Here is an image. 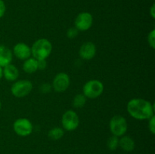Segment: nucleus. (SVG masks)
<instances>
[{
	"mask_svg": "<svg viewBox=\"0 0 155 154\" xmlns=\"http://www.w3.org/2000/svg\"><path fill=\"white\" fill-rule=\"evenodd\" d=\"M127 112L137 120H146L154 116V106L142 98H133L127 104Z\"/></svg>",
	"mask_w": 155,
	"mask_h": 154,
	"instance_id": "1",
	"label": "nucleus"
},
{
	"mask_svg": "<svg viewBox=\"0 0 155 154\" xmlns=\"http://www.w3.org/2000/svg\"><path fill=\"white\" fill-rule=\"evenodd\" d=\"M86 103V98L83 94H78L73 100V106L75 108H82Z\"/></svg>",
	"mask_w": 155,
	"mask_h": 154,
	"instance_id": "17",
	"label": "nucleus"
},
{
	"mask_svg": "<svg viewBox=\"0 0 155 154\" xmlns=\"http://www.w3.org/2000/svg\"><path fill=\"white\" fill-rule=\"evenodd\" d=\"M93 24V17L89 12L83 11L79 14L75 18L74 27L79 31H86L92 27Z\"/></svg>",
	"mask_w": 155,
	"mask_h": 154,
	"instance_id": "8",
	"label": "nucleus"
},
{
	"mask_svg": "<svg viewBox=\"0 0 155 154\" xmlns=\"http://www.w3.org/2000/svg\"><path fill=\"white\" fill-rule=\"evenodd\" d=\"M51 88H52V86H51V85H50L49 83H43V84L41 85L40 87H39V91H40L42 93L47 94L48 93V92L51 91Z\"/></svg>",
	"mask_w": 155,
	"mask_h": 154,
	"instance_id": "21",
	"label": "nucleus"
},
{
	"mask_svg": "<svg viewBox=\"0 0 155 154\" xmlns=\"http://www.w3.org/2000/svg\"><path fill=\"white\" fill-rule=\"evenodd\" d=\"M107 146L110 150H115L119 146V137L112 135L107 140Z\"/></svg>",
	"mask_w": 155,
	"mask_h": 154,
	"instance_id": "18",
	"label": "nucleus"
},
{
	"mask_svg": "<svg viewBox=\"0 0 155 154\" xmlns=\"http://www.w3.org/2000/svg\"><path fill=\"white\" fill-rule=\"evenodd\" d=\"M6 11V6L5 3L3 0H0V18H2L5 14Z\"/></svg>",
	"mask_w": 155,
	"mask_h": 154,
	"instance_id": "23",
	"label": "nucleus"
},
{
	"mask_svg": "<svg viewBox=\"0 0 155 154\" xmlns=\"http://www.w3.org/2000/svg\"><path fill=\"white\" fill-rule=\"evenodd\" d=\"M64 134V131L63 128H60V127H54V128H51L48 131V137L51 140H58L62 138Z\"/></svg>",
	"mask_w": 155,
	"mask_h": 154,
	"instance_id": "16",
	"label": "nucleus"
},
{
	"mask_svg": "<svg viewBox=\"0 0 155 154\" xmlns=\"http://www.w3.org/2000/svg\"><path fill=\"white\" fill-rule=\"evenodd\" d=\"M1 107H2V103L1 101H0V110H1Z\"/></svg>",
	"mask_w": 155,
	"mask_h": 154,
	"instance_id": "27",
	"label": "nucleus"
},
{
	"mask_svg": "<svg viewBox=\"0 0 155 154\" xmlns=\"http://www.w3.org/2000/svg\"><path fill=\"white\" fill-rule=\"evenodd\" d=\"M3 77V68L0 66V79Z\"/></svg>",
	"mask_w": 155,
	"mask_h": 154,
	"instance_id": "26",
	"label": "nucleus"
},
{
	"mask_svg": "<svg viewBox=\"0 0 155 154\" xmlns=\"http://www.w3.org/2000/svg\"><path fill=\"white\" fill-rule=\"evenodd\" d=\"M148 45L151 48H152L153 49L155 48V30L153 29L149 33H148Z\"/></svg>",
	"mask_w": 155,
	"mask_h": 154,
	"instance_id": "19",
	"label": "nucleus"
},
{
	"mask_svg": "<svg viewBox=\"0 0 155 154\" xmlns=\"http://www.w3.org/2000/svg\"><path fill=\"white\" fill-rule=\"evenodd\" d=\"M109 127L111 134L120 137L126 134L128 128V125H127V119L124 116L120 115H116L110 119Z\"/></svg>",
	"mask_w": 155,
	"mask_h": 154,
	"instance_id": "4",
	"label": "nucleus"
},
{
	"mask_svg": "<svg viewBox=\"0 0 155 154\" xmlns=\"http://www.w3.org/2000/svg\"><path fill=\"white\" fill-rule=\"evenodd\" d=\"M23 69L27 73H34L38 70V60L34 57H29L24 60Z\"/></svg>",
	"mask_w": 155,
	"mask_h": 154,
	"instance_id": "15",
	"label": "nucleus"
},
{
	"mask_svg": "<svg viewBox=\"0 0 155 154\" xmlns=\"http://www.w3.org/2000/svg\"><path fill=\"white\" fill-rule=\"evenodd\" d=\"M14 131L21 137L30 135L33 129L32 122L27 118H19L13 124Z\"/></svg>",
	"mask_w": 155,
	"mask_h": 154,
	"instance_id": "7",
	"label": "nucleus"
},
{
	"mask_svg": "<svg viewBox=\"0 0 155 154\" xmlns=\"http://www.w3.org/2000/svg\"><path fill=\"white\" fill-rule=\"evenodd\" d=\"M149 122H148V129L151 131V133L152 134H155V116L154 115L152 117L150 118Z\"/></svg>",
	"mask_w": 155,
	"mask_h": 154,
	"instance_id": "22",
	"label": "nucleus"
},
{
	"mask_svg": "<svg viewBox=\"0 0 155 154\" xmlns=\"http://www.w3.org/2000/svg\"><path fill=\"white\" fill-rule=\"evenodd\" d=\"M78 33L79 30L76 27H71V28L68 29L67 31V36L69 39H74L78 36Z\"/></svg>",
	"mask_w": 155,
	"mask_h": 154,
	"instance_id": "20",
	"label": "nucleus"
},
{
	"mask_svg": "<svg viewBox=\"0 0 155 154\" xmlns=\"http://www.w3.org/2000/svg\"><path fill=\"white\" fill-rule=\"evenodd\" d=\"M79 54L85 60H92L96 54V46L92 42H86L80 46Z\"/></svg>",
	"mask_w": 155,
	"mask_h": 154,
	"instance_id": "10",
	"label": "nucleus"
},
{
	"mask_svg": "<svg viewBox=\"0 0 155 154\" xmlns=\"http://www.w3.org/2000/svg\"><path fill=\"white\" fill-rule=\"evenodd\" d=\"M33 89V84L27 79L18 80L13 83L11 87V92L16 98H24L27 96Z\"/></svg>",
	"mask_w": 155,
	"mask_h": 154,
	"instance_id": "5",
	"label": "nucleus"
},
{
	"mask_svg": "<svg viewBox=\"0 0 155 154\" xmlns=\"http://www.w3.org/2000/svg\"><path fill=\"white\" fill-rule=\"evenodd\" d=\"M13 54L19 60H25L31 56V48L24 42H19L14 46Z\"/></svg>",
	"mask_w": 155,
	"mask_h": 154,
	"instance_id": "11",
	"label": "nucleus"
},
{
	"mask_svg": "<svg viewBox=\"0 0 155 154\" xmlns=\"http://www.w3.org/2000/svg\"><path fill=\"white\" fill-rule=\"evenodd\" d=\"M3 76L9 82L15 81L19 76V71L16 66L10 63L3 67Z\"/></svg>",
	"mask_w": 155,
	"mask_h": 154,
	"instance_id": "13",
	"label": "nucleus"
},
{
	"mask_svg": "<svg viewBox=\"0 0 155 154\" xmlns=\"http://www.w3.org/2000/svg\"><path fill=\"white\" fill-rule=\"evenodd\" d=\"M119 146H120L123 150L126 152H131L134 149L135 141L130 136H122L120 139H119Z\"/></svg>",
	"mask_w": 155,
	"mask_h": 154,
	"instance_id": "14",
	"label": "nucleus"
},
{
	"mask_svg": "<svg viewBox=\"0 0 155 154\" xmlns=\"http://www.w3.org/2000/svg\"><path fill=\"white\" fill-rule=\"evenodd\" d=\"M104 85L98 79H92L86 82L83 88V94L86 98L95 99L102 95Z\"/></svg>",
	"mask_w": 155,
	"mask_h": 154,
	"instance_id": "3",
	"label": "nucleus"
},
{
	"mask_svg": "<svg viewBox=\"0 0 155 154\" xmlns=\"http://www.w3.org/2000/svg\"><path fill=\"white\" fill-rule=\"evenodd\" d=\"M52 51V45L47 39H37L31 47V55L37 60H46Z\"/></svg>",
	"mask_w": 155,
	"mask_h": 154,
	"instance_id": "2",
	"label": "nucleus"
},
{
	"mask_svg": "<svg viewBox=\"0 0 155 154\" xmlns=\"http://www.w3.org/2000/svg\"><path fill=\"white\" fill-rule=\"evenodd\" d=\"M149 13L151 18H152L153 19H154L155 18V5L154 4H153L152 5H151V7L150 8Z\"/></svg>",
	"mask_w": 155,
	"mask_h": 154,
	"instance_id": "25",
	"label": "nucleus"
},
{
	"mask_svg": "<svg viewBox=\"0 0 155 154\" xmlns=\"http://www.w3.org/2000/svg\"><path fill=\"white\" fill-rule=\"evenodd\" d=\"M46 60H38V69L39 70H43L46 67Z\"/></svg>",
	"mask_w": 155,
	"mask_h": 154,
	"instance_id": "24",
	"label": "nucleus"
},
{
	"mask_svg": "<svg viewBox=\"0 0 155 154\" xmlns=\"http://www.w3.org/2000/svg\"><path fill=\"white\" fill-rule=\"evenodd\" d=\"M71 79L65 72H59L54 76L52 82V88L55 91L64 92L69 88Z\"/></svg>",
	"mask_w": 155,
	"mask_h": 154,
	"instance_id": "9",
	"label": "nucleus"
},
{
	"mask_svg": "<svg viewBox=\"0 0 155 154\" xmlns=\"http://www.w3.org/2000/svg\"><path fill=\"white\" fill-rule=\"evenodd\" d=\"M79 124H80L79 116L74 110H68L62 116L61 125L63 129L66 130V131H74L79 126Z\"/></svg>",
	"mask_w": 155,
	"mask_h": 154,
	"instance_id": "6",
	"label": "nucleus"
},
{
	"mask_svg": "<svg viewBox=\"0 0 155 154\" xmlns=\"http://www.w3.org/2000/svg\"><path fill=\"white\" fill-rule=\"evenodd\" d=\"M13 53L10 48L4 45H0V66L4 67L12 61Z\"/></svg>",
	"mask_w": 155,
	"mask_h": 154,
	"instance_id": "12",
	"label": "nucleus"
}]
</instances>
